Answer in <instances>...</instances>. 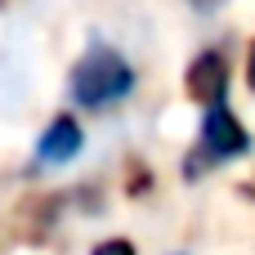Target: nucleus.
<instances>
[{"instance_id": "nucleus-2", "label": "nucleus", "mask_w": 255, "mask_h": 255, "mask_svg": "<svg viewBox=\"0 0 255 255\" xmlns=\"http://www.w3.org/2000/svg\"><path fill=\"white\" fill-rule=\"evenodd\" d=\"M251 152V134L247 126L233 117V108L220 99V103H206V117H202V134H197V148H193V161H188V175H197L202 166H224L233 157Z\"/></svg>"}, {"instance_id": "nucleus-6", "label": "nucleus", "mask_w": 255, "mask_h": 255, "mask_svg": "<svg viewBox=\"0 0 255 255\" xmlns=\"http://www.w3.org/2000/svg\"><path fill=\"white\" fill-rule=\"evenodd\" d=\"M247 85L255 90V40H251V54H247Z\"/></svg>"}, {"instance_id": "nucleus-5", "label": "nucleus", "mask_w": 255, "mask_h": 255, "mask_svg": "<svg viewBox=\"0 0 255 255\" xmlns=\"http://www.w3.org/2000/svg\"><path fill=\"white\" fill-rule=\"evenodd\" d=\"M94 255H134V247H130L126 238H112V242H99Z\"/></svg>"}, {"instance_id": "nucleus-1", "label": "nucleus", "mask_w": 255, "mask_h": 255, "mask_svg": "<svg viewBox=\"0 0 255 255\" xmlns=\"http://www.w3.org/2000/svg\"><path fill=\"white\" fill-rule=\"evenodd\" d=\"M67 85H72V99H76L81 108H108V103H121V99L134 90V67H130L112 45L94 40V45L76 58Z\"/></svg>"}, {"instance_id": "nucleus-7", "label": "nucleus", "mask_w": 255, "mask_h": 255, "mask_svg": "<svg viewBox=\"0 0 255 255\" xmlns=\"http://www.w3.org/2000/svg\"><path fill=\"white\" fill-rule=\"evenodd\" d=\"M188 4H193V9H215L220 0H188Z\"/></svg>"}, {"instance_id": "nucleus-4", "label": "nucleus", "mask_w": 255, "mask_h": 255, "mask_svg": "<svg viewBox=\"0 0 255 255\" xmlns=\"http://www.w3.org/2000/svg\"><path fill=\"white\" fill-rule=\"evenodd\" d=\"M36 152H40V161H45V166L72 161V157L81 152V126H76L72 117H54V121H49V130L40 134Z\"/></svg>"}, {"instance_id": "nucleus-3", "label": "nucleus", "mask_w": 255, "mask_h": 255, "mask_svg": "<svg viewBox=\"0 0 255 255\" xmlns=\"http://www.w3.org/2000/svg\"><path fill=\"white\" fill-rule=\"evenodd\" d=\"M184 81H188V99H197V103H220L224 90H229V58H224L220 49H202V54L188 63Z\"/></svg>"}]
</instances>
